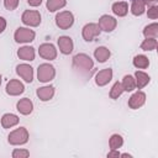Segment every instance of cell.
<instances>
[{
  "instance_id": "cell-1",
  "label": "cell",
  "mask_w": 158,
  "mask_h": 158,
  "mask_svg": "<svg viewBox=\"0 0 158 158\" xmlns=\"http://www.w3.org/2000/svg\"><path fill=\"white\" fill-rule=\"evenodd\" d=\"M54 74H56V70H54L53 65H51L48 63H43L38 67L37 77H38V80L42 83H47V81L52 80L54 78Z\"/></svg>"
},
{
  "instance_id": "cell-2",
  "label": "cell",
  "mask_w": 158,
  "mask_h": 158,
  "mask_svg": "<svg viewBox=\"0 0 158 158\" xmlns=\"http://www.w3.org/2000/svg\"><path fill=\"white\" fill-rule=\"evenodd\" d=\"M28 141V132L25 127H20L9 135L10 144H23Z\"/></svg>"
},
{
  "instance_id": "cell-3",
  "label": "cell",
  "mask_w": 158,
  "mask_h": 158,
  "mask_svg": "<svg viewBox=\"0 0 158 158\" xmlns=\"http://www.w3.org/2000/svg\"><path fill=\"white\" fill-rule=\"evenodd\" d=\"M73 22H74V17H73V14L69 11H62L56 16V23L62 30L69 28L73 25Z\"/></svg>"
},
{
  "instance_id": "cell-4",
  "label": "cell",
  "mask_w": 158,
  "mask_h": 158,
  "mask_svg": "<svg viewBox=\"0 0 158 158\" xmlns=\"http://www.w3.org/2000/svg\"><path fill=\"white\" fill-rule=\"evenodd\" d=\"M22 22L27 26H38L41 23V15L38 11H35V10H26L23 14H22Z\"/></svg>"
},
{
  "instance_id": "cell-5",
  "label": "cell",
  "mask_w": 158,
  "mask_h": 158,
  "mask_svg": "<svg viewBox=\"0 0 158 158\" xmlns=\"http://www.w3.org/2000/svg\"><path fill=\"white\" fill-rule=\"evenodd\" d=\"M73 63H74L75 67H78L81 70H85V72H88V70H90L93 68V60L90 59L89 56L83 54V53L77 54L73 58Z\"/></svg>"
},
{
  "instance_id": "cell-6",
  "label": "cell",
  "mask_w": 158,
  "mask_h": 158,
  "mask_svg": "<svg viewBox=\"0 0 158 158\" xmlns=\"http://www.w3.org/2000/svg\"><path fill=\"white\" fill-rule=\"evenodd\" d=\"M35 40V32L28 28L20 27L15 32V41L19 43H25V42H31Z\"/></svg>"
},
{
  "instance_id": "cell-7",
  "label": "cell",
  "mask_w": 158,
  "mask_h": 158,
  "mask_svg": "<svg viewBox=\"0 0 158 158\" xmlns=\"http://www.w3.org/2000/svg\"><path fill=\"white\" fill-rule=\"evenodd\" d=\"M38 53L42 58L44 59H48V60H52V59H56L57 57V51L54 48V46L52 43H43L40 46V49H38Z\"/></svg>"
},
{
  "instance_id": "cell-8",
  "label": "cell",
  "mask_w": 158,
  "mask_h": 158,
  "mask_svg": "<svg viewBox=\"0 0 158 158\" xmlns=\"http://www.w3.org/2000/svg\"><path fill=\"white\" fill-rule=\"evenodd\" d=\"M100 28L96 23H88L83 27V38L85 41H93L96 36H99Z\"/></svg>"
},
{
  "instance_id": "cell-9",
  "label": "cell",
  "mask_w": 158,
  "mask_h": 158,
  "mask_svg": "<svg viewBox=\"0 0 158 158\" xmlns=\"http://www.w3.org/2000/svg\"><path fill=\"white\" fill-rule=\"evenodd\" d=\"M116 25H117V22H116V20H115L112 16L104 15V16L100 17L98 26H99L100 30H104V31H106V32H111L112 30H115Z\"/></svg>"
},
{
  "instance_id": "cell-10",
  "label": "cell",
  "mask_w": 158,
  "mask_h": 158,
  "mask_svg": "<svg viewBox=\"0 0 158 158\" xmlns=\"http://www.w3.org/2000/svg\"><path fill=\"white\" fill-rule=\"evenodd\" d=\"M16 72L17 74L27 83H31L32 79H33V69L31 65L28 64H19L17 68H16Z\"/></svg>"
},
{
  "instance_id": "cell-11",
  "label": "cell",
  "mask_w": 158,
  "mask_h": 158,
  "mask_svg": "<svg viewBox=\"0 0 158 158\" xmlns=\"http://www.w3.org/2000/svg\"><path fill=\"white\" fill-rule=\"evenodd\" d=\"M23 90H25L23 84L21 81L16 80V79L10 80L7 83V85H6V93L9 95H20V94L23 93Z\"/></svg>"
},
{
  "instance_id": "cell-12",
  "label": "cell",
  "mask_w": 158,
  "mask_h": 158,
  "mask_svg": "<svg viewBox=\"0 0 158 158\" xmlns=\"http://www.w3.org/2000/svg\"><path fill=\"white\" fill-rule=\"evenodd\" d=\"M58 46L63 54H69L73 51V41L68 36H62L58 38Z\"/></svg>"
},
{
  "instance_id": "cell-13",
  "label": "cell",
  "mask_w": 158,
  "mask_h": 158,
  "mask_svg": "<svg viewBox=\"0 0 158 158\" xmlns=\"http://www.w3.org/2000/svg\"><path fill=\"white\" fill-rule=\"evenodd\" d=\"M112 78V69L110 68H106L104 70H100L98 74H96V78H95V81L99 86H102V85H106Z\"/></svg>"
},
{
  "instance_id": "cell-14",
  "label": "cell",
  "mask_w": 158,
  "mask_h": 158,
  "mask_svg": "<svg viewBox=\"0 0 158 158\" xmlns=\"http://www.w3.org/2000/svg\"><path fill=\"white\" fill-rule=\"evenodd\" d=\"M144 101H146V94L142 93V91H137V93H135V94L130 98V100H128V106H130L131 109H138V107H141V106L144 104Z\"/></svg>"
},
{
  "instance_id": "cell-15",
  "label": "cell",
  "mask_w": 158,
  "mask_h": 158,
  "mask_svg": "<svg viewBox=\"0 0 158 158\" xmlns=\"http://www.w3.org/2000/svg\"><path fill=\"white\" fill-rule=\"evenodd\" d=\"M32 109H33V104L30 99L25 98V99H21L19 102H17V110L22 114V115H28L32 112Z\"/></svg>"
},
{
  "instance_id": "cell-16",
  "label": "cell",
  "mask_w": 158,
  "mask_h": 158,
  "mask_svg": "<svg viewBox=\"0 0 158 158\" xmlns=\"http://www.w3.org/2000/svg\"><path fill=\"white\" fill-rule=\"evenodd\" d=\"M54 95V88L53 86H43L37 89V96L42 100V101H47L51 100Z\"/></svg>"
},
{
  "instance_id": "cell-17",
  "label": "cell",
  "mask_w": 158,
  "mask_h": 158,
  "mask_svg": "<svg viewBox=\"0 0 158 158\" xmlns=\"http://www.w3.org/2000/svg\"><path fill=\"white\" fill-rule=\"evenodd\" d=\"M19 123V117L14 114H5L1 118V125L4 128H10Z\"/></svg>"
},
{
  "instance_id": "cell-18",
  "label": "cell",
  "mask_w": 158,
  "mask_h": 158,
  "mask_svg": "<svg viewBox=\"0 0 158 158\" xmlns=\"http://www.w3.org/2000/svg\"><path fill=\"white\" fill-rule=\"evenodd\" d=\"M17 56L23 60H33L35 59V49L32 47H22L19 49Z\"/></svg>"
},
{
  "instance_id": "cell-19",
  "label": "cell",
  "mask_w": 158,
  "mask_h": 158,
  "mask_svg": "<svg viewBox=\"0 0 158 158\" xmlns=\"http://www.w3.org/2000/svg\"><path fill=\"white\" fill-rule=\"evenodd\" d=\"M94 56H95V58L98 59V62L104 63V62H106V60L109 59V57H110V51H109L106 47H98V48L95 49V52H94Z\"/></svg>"
},
{
  "instance_id": "cell-20",
  "label": "cell",
  "mask_w": 158,
  "mask_h": 158,
  "mask_svg": "<svg viewBox=\"0 0 158 158\" xmlns=\"http://www.w3.org/2000/svg\"><path fill=\"white\" fill-rule=\"evenodd\" d=\"M112 11L114 14H116L117 16H125L128 11V5L125 1H120V2H115L112 5Z\"/></svg>"
},
{
  "instance_id": "cell-21",
  "label": "cell",
  "mask_w": 158,
  "mask_h": 158,
  "mask_svg": "<svg viewBox=\"0 0 158 158\" xmlns=\"http://www.w3.org/2000/svg\"><path fill=\"white\" fill-rule=\"evenodd\" d=\"M136 86L138 89H142L143 86H146L149 83V75L143 73V72H136Z\"/></svg>"
},
{
  "instance_id": "cell-22",
  "label": "cell",
  "mask_w": 158,
  "mask_h": 158,
  "mask_svg": "<svg viewBox=\"0 0 158 158\" xmlns=\"http://www.w3.org/2000/svg\"><path fill=\"white\" fill-rule=\"evenodd\" d=\"M143 35L147 38H157V35H158V25L157 23H151V25L146 26L144 30H143Z\"/></svg>"
},
{
  "instance_id": "cell-23",
  "label": "cell",
  "mask_w": 158,
  "mask_h": 158,
  "mask_svg": "<svg viewBox=\"0 0 158 158\" xmlns=\"http://www.w3.org/2000/svg\"><path fill=\"white\" fill-rule=\"evenodd\" d=\"M144 1L143 0H133L132 2V6H131V11L133 15L138 16V15H142L144 12Z\"/></svg>"
},
{
  "instance_id": "cell-24",
  "label": "cell",
  "mask_w": 158,
  "mask_h": 158,
  "mask_svg": "<svg viewBox=\"0 0 158 158\" xmlns=\"http://www.w3.org/2000/svg\"><path fill=\"white\" fill-rule=\"evenodd\" d=\"M121 84H122L123 90H126V91H132L136 88V81L132 75H125Z\"/></svg>"
},
{
  "instance_id": "cell-25",
  "label": "cell",
  "mask_w": 158,
  "mask_h": 158,
  "mask_svg": "<svg viewBox=\"0 0 158 158\" xmlns=\"http://www.w3.org/2000/svg\"><path fill=\"white\" fill-rule=\"evenodd\" d=\"M148 64H149V60H148V58H147L146 56L138 54V56H136L135 59H133V65H135L136 68L144 69V68L148 67Z\"/></svg>"
},
{
  "instance_id": "cell-26",
  "label": "cell",
  "mask_w": 158,
  "mask_h": 158,
  "mask_svg": "<svg viewBox=\"0 0 158 158\" xmlns=\"http://www.w3.org/2000/svg\"><path fill=\"white\" fill-rule=\"evenodd\" d=\"M67 1L65 0H48L47 1V9L49 11H57L59 9H62L63 6H65Z\"/></svg>"
},
{
  "instance_id": "cell-27",
  "label": "cell",
  "mask_w": 158,
  "mask_h": 158,
  "mask_svg": "<svg viewBox=\"0 0 158 158\" xmlns=\"http://www.w3.org/2000/svg\"><path fill=\"white\" fill-rule=\"evenodd\" d=\"M122 143H123V139H122V137L120 135H112L111 138H110V141H109V144H110V148L111 149L120 148L122 146Z\"/></svg>"
},
{
  "instance_id": "cell-28",
  "label": "cell",
  "mask_w": 158,
  "mask_h": 158,
  "mask_svg": "<svg viewBox=\"0 0 158 158\" xmlns=\"http://www.w3.org/2000/svg\"><path fill=\"white\" fill-rule=\"evenodd\" d=\"M122 93H123L122 84L118 83V81H116V83L114 84V86L111 88V90H110V98H111V99H117Z\"/></svg>"
},
{
  "instance_id": "cell-29",
  "label": "cell",
  "mask_w": 158,
  "mask_h": 158,
  "mask_svg": "<svg viewBox=\"0 0 158 158\" xmlns=\"http://www.w3.org/2000/svg\"><path fill=\"white\" fill-rule=\"evenodd\" d=\"M157 47V41H156V38H146L143 42H142V44H141V48L143 49V51H152V49H154Z\"/></svg>"
},
{
  "instance_id": "cell-30",
  "label": "cell",
  "mask_w": 158,
  "mask_h": 158,
  "mask_svg": "<svg viewBox=\"0 0 158 158\" xmlns=\"http://www.w3.org/2000/svg\"><path fill=\"white\" fill-rule=\"evenodd\" d=\"M30 156V152L26 149H15L12 152V157L14 158H26Z\"/></svg>"
},
{
  "instance_id": "cell-31",
  "label": "cell",
  "mask_w": 158,
  "mask_h": 158,
  "mask_svg": "<svg viewBox=\"0 0 158 158\" xmlns=\"http://www.w3.org/2000/svg\"><path fill=\"white\" fill-rule=\"evenodd\" d=\"M4 5L7 10H15L19 5V0H4Z\"/></svg>"
},
{
  "instance_id": "cell-32",
  "label": "cell",
  "mask_w": 158,
  "mask_h": 158,
  "mask_svg": "<svg viewBox=\"0 0 158 158\" xmlns=\"http://www.w3.org/2000/svg\"><path fill=\"white\" fill-rule=\"evenodd\" d=\"M147 15H148L149 19H153V20L157 19V17H158V7H157V6H152V7H149Z\"/></svg>"
},
{
  "instance_id": "cell-33",
  "label": "cell",
  "mask_w": 158,
  "mask_h": 158,
  "mask_svg": "<svg viewBox=\"0 0 158 158\" xmlns=\"http://www.w3.org/2000/svg\"><path fill=\"white\" fill-rule=\"evenodd\" d=\"M5 27H6V21H5V19H4V17H0V33H1V32H4Z\"/></svg>"
},
{
  "instance_id": "cell-34",
  "label": "cell",
  "mask_w": 158,
  "mask_h": 158,
  "mask_svg": "<svg viewBox=\"0 0 158 158\" xmlns=\"http://www.w3.org/2000/svg\"><path fill=\"white\" fill-rule=\"evenodd\" d=\"M27 2H28L31 6H38V5H41L42 0H27Z\"/></svg>"
},
{
  "instance_id": "cell-35",
  "label": "cell",
  "mask_w": 158,
  "mask_h": 158,
  "mask_svg": "<svg viewBox=\"0 0 158 158\" xmlns=\"http://www.w3.org/2000/svg\"><path fill=\"white\" fill-rule=\"evenodd\" d=\"M107 157H109V158H111V157H120V153L116 152V149H112V152H110V153L107 154Z\"/></svg>"
},
{
  "instance_id": "cell-36",
  "label": "cell",
  "mask_w": 158,
  "mask_h": 158,
  "mask_svg": "<svg viewBox=\"0 0 158 158\" xmlns=\"http://www.w3.org/2000/svg\"><path fill=\"white\" fill-rule=\"evenodd\" d=\"M144 1V4H152V2H156L157 0H143Z\"/></svg>"
},
{
  "instance_id": "cell-37",
  "label": "cell",
  "mask_w": 158,
  "mask_h": 158,
  "mask_svg": "<svg viewBox=\"0 0 158 158\" xmlns=\"http://www.w3.org/2000/svg\"><path fill=\"white\" fill-rule=\"evenodd\" d=\"M0 84H1V75H0Z\"/></svg>"
}]
</instances>
